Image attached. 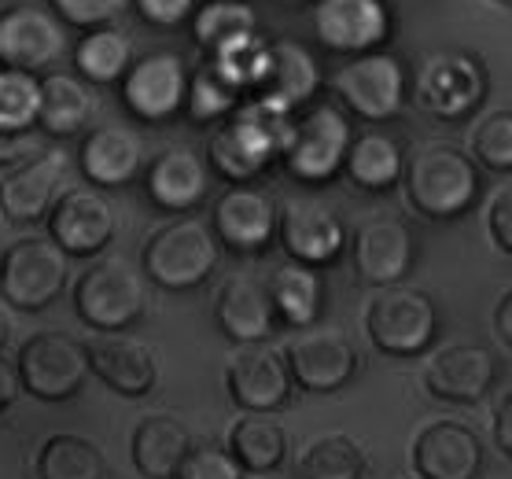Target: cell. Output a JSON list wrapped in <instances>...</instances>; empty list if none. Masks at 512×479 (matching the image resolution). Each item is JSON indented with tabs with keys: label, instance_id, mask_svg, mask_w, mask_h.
<instances>
[{
	"label": "cell",
	"instance_id": "3957f363",
	"mask_svg": "<svg viewBox=\"0 0 512 479\" xmlns=\"http://www.w3.org/2000/svg\"><path fill=\"white\" fill-rule=\"evenodd\" d=\"M354 118L332 100L317 96L303 111H295L288 148L280 155L284 174L295 177L299 185H328L343 174L350 141H354Z\"/></svg>",
	"mask_w": 512,
	"mask_h": 479
},
{
	"label": "cell",
	"instance_id": "484cf974",
	"mask_svg": "<svg viewBox=\"0 0 512 479\" xmlns=\"http://www.w3.org/2000/svg\"><path fill=\"white\" fill-rule=\"evenodd\" d=\"M406 163H409V148L402 141V133H395V129L387 126H365L350 141L343 177L354 188H361V192L384 196V192H395L402 185Z\"/></svg>",
	"mask_w": 512,
	"mask_h": 479
},
{
	"label": "cell",
	"instance_id": "836d02e7",
	"mask_svg": "<svg viewBox=\"0 0 512 479\" xmlns=\"http://www.w3.org/2000/svg\"><path fill=\"white\" fill-rule=\"evenodd\" d=\"M247 100H251V96H247L214 59H207V63L192 74L185 118L196 122V126H222L225 118H233Z\"/></svg>",
	"mask_w": 512,
	"mask_h": 479
},
{
	"label": "cell",
	"instance_id": "30bf717a",
	"mask_svg": "<svg viewBox=\"0 0 512 479\" xmlns=\"http://www.w3.org/2000/svg\"><path fill=\"white\" fill-rule=\"evenodd\" d=\"M188 89H192V71L185 56L159 48L129 67V74L118 85V100L140 126H170L174 118L185 115Z\"/></svg>",
	"mask_w": 512,
	"mask_h": 479
},
{
	"label": "cell",
	"instance_id": "d6a6232c",
	"mask_svg": "<svg viewBox=\"0 0 512 479\" xmlns=\"http://www.w3.org/2000/svg\"><path fill=\"white\" fill-rule=\"evenodd\" d=\"M137 59H133V41L118 26H100L74 45V71L89 85H122Z\"/></svg>",
	"mask_w": 512,
	"mask_h": 479
},
{
	"label": "cell",
	"instance_id": "603a6c76",
	"mask_svg": "<svg viewBox=\"0 0 512 479\" xmlns=\"http://www.w3.org/2000/svg\"><path fill=\"white\" fill-rule=\"evenodd\" d=\"M417 479H479L487 468V450L468 424L435 421L413 439Z\"/></svg>",
	"mask_w": 512,
	"mask_h": 479
},
{
	"label": "cell",
	"instance_id": "9a60e30c",
	"mask_svg": "<svg viewBox=\"0 0 512 479\" xmlns=\"http://www.w3.org/2000/svg\"><path fill=\"white\" fill-rule=\"evenodd\" d=\"M67 52V30L52 8L19 0L0 12V67L26 74H48Z\"/></svg>",
	"mask_w": 512,
	"mask_h": 479
},
{
	"label": "cell",
	"instance_id": "4dcf8cb0",
	"mask_svg": "<svg viewBox=\"0 0 512 479\" xmlns=\"http://www.w3.org/2000/svg\"><path fill=\"white\" fill-rule=\"evenodd\" d=\"M269 295L277 306L280 328L306 332V328H317V321L325 314V277H321V269L288 262L269 277Z\"/></svg>",
	"mask_w": 512,
	"mask_h": 479
},
{
	"label": "cell",
	"instance_id": "1f68e13d",
	"mask_svg": "<svg viewBox=\"0 0 512 479\" xmlns=\"http://www.w3.org/2000/svg\"><path fill=\"white\" fill-rule=\"evenodd\" d=\"M229 454L247 476H269L288 457V432L266 413H244L229 432Z\"/></svg>",
	"mask_w": 512,
	"mask_h": 479
},
{
	"label": "cell",
	"instance_id": "5bb4252c",
	"mask_svg": "<svg viewBox=\"0 0 512 479\" xmlns=\"http://www.w3.org/2000/svg\"><path fill=\"white\" fill-rule=\"evenodd\" d=\"M210 225H214V236H218L222 251L240 258H258L277 244L280 207L266 188L229 185L222 196L214 199Z\"/></svg>",
	"mask_w": 512,
	"mask_h": 479
},
{
	"label": "cell",
	"instance_id": "6da1fadb",
	"mask_svg": "<svg viewBox=\"0 0 512 479\" xmlns=\"http://www.w3.org/2000/svg\"><path fill=\"white\" fill-rule=\"evenodd\" d=\"M291 122L295 111L251 96L233 118H225L210 133V170L229 185H255L258 177L280 163L291 137Z\"/></svg>",
	"mask_w": 512,
	"mask_h": 479
},
{
	"label": "cell",
	"instance_id": "ba28073f",
	"mask_svg": "<svg viewBox=\"0 0 512 479\" xmlns=\"http://www.w3.org/2000/svg\"><path fill=\"white\" fill-rule=\"evenodd\" d=\"M144 310H148V292L126 258H100L74 281V314L93 332H104V336L126 332L144 317Z\"/></svg>",
	"mask_w": 512,
	"mask_h": 479
},
{
	"label": "cell",
	"instance_id": "7dc6e473",
	"mask_svg": "<svg viewBox=\"0 0 512 479\" xmlns=\"http://www.w3.org/2000/svg\"><path fill=\"white\" fill-rule=\"evenodd\" d=\"M494 332H498V339L512 351V292L501 295L498 306H494Z\"/></svg>",
	"mask_w": 512,
	"mask_h": 479
},
{
	"label": "cell",
	"instance_id": "ffe728a7",
	"mask_svg": "<svg viewBox=\"0 0 512 479\" xmlns=\"http://www.w3.org/2000/svg\"><path fill=\"white\" fill-rule=\"evenodd\" d=\"M280 251L288 262L310 269L336 266L343 247H347V229L339 222V214L317 199H288L280 207Z\"/></svg>",
	"mask_w": 512,
	"mask_h": 479
},
{
	"label": "cell",
	"instance_id": "ac0fdd59",
	"mask_svg": "<svg viewBox=\"0 0 512 479\" xmlns=\"http://www.w3.org/2000/svg\"><path fill=\"white\" fill-rule=\"evenodd\" d=\"M225 387L229 398L244 413H280L295 398V380H291L284 351L269 343H251L229 358L225 365Z\"/></svg>",
	"mask_w": 512,
	"mask_h": 479
},
{
	"label": "cell",
	"instance_id": "d4e9b609",
	"mask_svg": "<svg viewBox=\"0 0 512 479\" xmlns=\"http://www.w3.org/2000/svg\"><path fill=\"white\" fill-rule=\"evenodd\" d=\"M144 137L133 126H96L78 144V170L93 188H126L144 166Z\"/></svg>",
	"mask_w": 512,
	"mask_h": 479
},
{
	"label": "cell",
	"instance_id": "c3c4849f",
	"mask_svg": "<svg viewBox=\"0 0 512 479\" xmlns=\"http://www.w3.org/2000/svg\"><path fill=\"white\" fill-rule=\"evenodd\" d=\"M12 339V314H8V303H0V351L8 347Z\"/></svg>",
	"mask_w": 512,
	"mask_h": 479
},
{
	"label": "cell",
	"instance_id": "4fadbf2b",
	"mask_svg": "<svg viewBox=\"0 0 512 479\" xmlns=\"http://www.w3.org/2000/svg\"><path fill=\"white\" fill-rule=\"evenodd\" d=\"M350 258L358 284L365 288H398L420 262V240L417 229L406 218H369L358 225V233L350 240Z\"/></svg>",
	"mask_w": 512,
	"mask_h": 479
},
{
	"label": "cell",
	"instance_id": "2e32d148",
	"mask_svg": "<svg viewBox=\"0 0 512 479\" xmlns=\"http://www.w3.org/2000/svg\"><path fill=\"white\" fill-rule=\"evenodd\" d=\"M118 233L115 203L100 188H70L48 214V240L67 258H96Z\"/></svg>",
	"mask_w": 512,
	"mask_h": 479
},
{
	"label": "cell",
	"instance_id": "277c9868",
	"mask_svg": "<svg viewBox=\"0 0 512 479\" xmlns=\"http://www.w3.org/2000/svg\"><path fill=\"white\" fill-rule=\"evenodd\" d=\"M328 93L350 118H361L369 126H387L402 115L406 100L413 96V74L398 52L380 48L336 67V74L328 78Z\"/></svg>",
	"mask_w": 512,
	"mask_h": 479
},
{
	"label": "cell",
	"instance_id": "f546056e",
	"mask_svg": "<svg viewBox=\"0 0 512 479\" xmlns=\"http://www.w3.org/2000/svg\"><path fill=\"white\" fill-rule=\"evenodd\" d=\"M96 115V93L93 85L67 71H48L41 78V115L37 129L48 141H67L85 133V126Z\"/></svg>",
	"mask_w": 512,
	"mask_h": 479
},
{
	"label": "cell",
	"instance_id": "52a82bcc",
	"mask_svg": "<svg viewBox=\"0 0 512 479\" xmlns=\"http://www.w3.org/2000/svg\"><path fill=\"white\" fill-rule=\"evenodd\" d=\"M439 328H443V317H439L435 299L406 284L376 292L365 310V332L373 339V347L402 362L428 354L439 339Z\"/></svg>",
	"mask_w": 512,
	"mask_h": 479
},
{
	"label": "cell",
	"instance_id": "7a4b0ae2",
	"mask_svg": "<svg viewBox=\"0 0 512 479\" xmlns=\"http://www.w3.org/2000/svg\"><path fill=\"white\" fill-rule=\"evenodd\" d=\"M406 203L428 222H457L479 207L483 199V170L457 144L431 141L409 152L402 177Z\"/></svg>",
	"mask_w": 512,
	"mask_h": 479
},
{
	"label": "cell",
	"instance_id": "bcb514c9",
	"mask_svg": "<svg viewBox=\"0 0 512 479\" xmlns=\"http://www.w3.org/2000/svg\"><path fill=\"white\" fill-rule=\"evenodd\" d=\"M494 443L512 461V395H505L494 409Z\"/></svg>",
	"mask_w": 512,
	"mask_h": 479
},
{
	"label": "cell",
	"instance_id": "ee69618b",
	"mask_svg": "<svg viewBox=\"0 0 512 479\" xmlns=\"http://www.w3.org/2000/svg\"><path fill=\"white\" fill-rule=\"evenodd\" d=\"M487 233L501 255H512V181L494 192L487 207Z\"/></svg>",
	"mask_w": 512,
	"mask_h": 479
},
{
	"label": "cell",
	"instance_id": "681fc988",
	"mask_svg": "<svg viewBox=\"0 0 512 479\" xmlns=\"http://www.w3.org/2000/svg\"><path fill=\"white\" fill-rule=\"evenodd\" d=\"M273 4H284V8H303V4H314V0H273Z\"/></svg>",
	"mask_w": 512,
	"mask_h": 479
},
{
	"label": "cell",
	"instance_id": "9c48e42d",
	"mask_svg": "<svg viewBox=\"0 0 512 479\" xmlns=\"http://www.w3.org/2000/svg\"><path fill=\"white\" fill-rule=\"evenodd\" d=\"M70 262L45 236H23L0 255V303L19 314H41L67 292Z\"/></svg>",
	"mask_w": 512,
	"mask_h": 479
},
{
	"label": "cell",
	"instance_id": "d6986e66",
	"mask_svg": "<svg viewBox=\"0 0 512 479\" xmlns=\"http://www.w3.org/2000/svg\"><path fill=\"white\" fill-rule=\"evenodd\" d=\"M498 376L501 365L494 351L479 347V343H454L428 358L424 391L446 406H479L483 398H490Z\"/></svg>",
	"mask_w": 512,
	"mask_h": 479
},
{
	"label": "cell",
	"instance_id": "f6af8a7d",
	"mask_svg": "<svg viewBox=\"0 0 512 479\" xmlns=\"http://www.w3.org/2000/svg\"><path fill=\"white\" fill-rule=\"evenodd\" d=\"M23 391V380H19V365L8 362L4 354H0V413H8L15 406V398Z\"/></svg>",
	"mask_w": 512,
	"mask_h": 479
},
{
	"label": "cell",
	"instance_id": "f1b7e54d",
	"mask_svg": "<svg viewBox=\"0 0 512 479\" xmlns=\"http://www.w3.org/2000/svg\"><path fill=\"white\" fill-rule=\"evenodd\" d=\"M321 89V67L299 41H269V67L266 82L258 89V100L284 107V111H303L310 100H317Z\"/></svg>",
	"mask_w": 512,
	"mask_h": 479
},
{
	"label": "cell",
	"instance_id": "7c38bea8",
	"mask_svg": "<svg viewBox=\"0 0 512 479\" xmlns=\"http://www.w3.org/2000/svg\"><path fill=\"white\" fill-rule=\"evenodd\" d=\"M310 34L325 52L354 59L387 48L395 34V12L387 0H314Z\"/></svg>",
	"mask_w": 512,
	"mask_h": 479
},
{
	"label": "cell",
	"instance_id": "e0dca14e",
	"mask_svg": "<svg viewBox=\"0 0 512 479\" xmlns=\"http://www.w3.org/2000/svg\"><path fill=\"white\" fill-rule=\"evenodd\" d=\"M291 380L306 395H336L358 376V351L343 332L332 328H306L284 347Z\"/></svg>",
	"mask_w": 512,
	"mask_h": 479
},
{
	"label": "cell",
	"instance_id": "f35d334b",
	"mask_svg": "<svg viewBox=\"0 0 512 479\" xmlns=\"http://www.w3.org/2000/svg\"><path fill=\"white\" fill-rule=\"evenodd\" d=\"M472 159L490 174H512V111H494L472 133Z\"/></svg>",
	"mask_w": 512,
	"mask_h": 479
},
{
	"label": "cell",
	"instance_id": "ab89813d",
	"mask_svg": "<svg viewBox=\"0 0 512 479\" xmlns=\"http://www.w3.org/2000/svg\"><path fill=\"white\" fill-rule=\"evenodd\" d=\"M48 8L59 15L63 26L89 34V30L115 23L118 15L129 8V0H48Z\"/></svg>",
	"mask_w": 512,
	"mask_h": 479
},
{
	"label": "cell",
	"instance_id": "74e56055",
	"mask_svg": "<svg viewBox=\"0 0 512 479\" xmlns=\"http://www.w3.org/2000/svg\"><path fill=\"white\" fill-rule=\"evenodd\" d=\"M41 78L0 67V129H37Z\"/></svg>",
	"mask_w": 512,
	"mask_h": 479
},
{
	"label": "cell",
	"instance_id": "83f0119b",
	"mask_svg": "<svg viewBox=\"0 0 512 479\" xmlns=\"http://www.w3.org/2000/svg\"><path fill=\"white\" fill-rule=\"evenodd\" d=\"M192 435L170 413H152L133 428L129 439V457L144 479H177L181 465L192 454Z\"/></svg>",
	"mask_w": 512,
	"mask_h": 479
},
{
	"label": "cell",
	"instance_id": "60d3db41",
	"mask_svg": "<svg viewBox=\"0 0 512 479\" xmlns=\"http://www.w3.org/2000/svg\"><path fill=\"white\" fill-rule=\"evenodd\" d=\"M247 472L236 465V457L229 454V446H214V443H199L192 446L188 461L181 465V476L177 479H244Z\"/></svg>",
	"mask_w": 512,
	"mask_h": 479
},
{
	"label": "cell",
	"instance_id": "4316f807",
	"mask_svg": "<svg viewBox=\"0 0 512 479\" xmlns=\"http://www.w3.org/2000/svg\"><path fill=\"white\" fill-rule=\"evenodd\" d=\"M89 358H93V373L100 384H107L122 398H144L152 395L159 384V362L148 343L133 336H100L89 343Z\"/></svg>",
	"mask_w": 512,
	"mask_h": 479
},
{
	"label": "cell",
	"instance_id": "44dd1931",
	"mask_svg": "<svg viewBox=\"0 0 512 479\" xmlns=\"http://www.w3.org/2000/svg\"><path fill=\"white\" fill-rule=\"evenodd\" d=\"M63 181H67V155L48 148L19 170H8L0 181V214L12 225H37L48 222L52 207L63 196Z\"/></svg>",
	"mask_w": 512,
	"mask_h": 479
},
{
	"label": "cell",
	"instance_id": "e575fe53",
	"mask_svg": "<svg viewBox=\"0 0 512 479\" xmlns=\"http://www.w3.org/2000/svg\"><path fill=\"white\" fill-rule=\"evenodd\" d=\"M37 479H107V457L93 439L52 435L37 450Z\"/></svg>",
	"mask_w": 512,
	"mask_h": 479
},
{
	"label": "cell",
	"instance_id": "5b68a950",
	"mask_svg": "<svg viewBox=\"0 0 512 479\" xmlns=\"http://www.w3.org/2000/svg\"><path fill=\"white\" fill-rule=\"evenodd\" d=\"M218 258H222V244L214 236V225L196 214H185L159 225L144 240L140 266L148 273V281L159 284L163 292H196L218 269Z\"/></svg>",
	"mask_w": 512,
	"mask_h": 479
},
{
	"label": "cell",
	"instance_id": "8fae6325",
	"mask_svg": "<svg viewBox=\"0 0 512 479\" xmlns=\"http://www.w3.org/2000/svg\"><path fill=\"white\" fill-rule=\"evenodd\" d=\"M15 365L23 391L37 402H70L93 376L89 343L63 332H34L19 347Z\"/></svg>",
	"mask_w": 512,
	"mask_h": 479
},
{
	"label": "cell",
	"instance_id": "8992f818",
	"mask_svg": "<svg viewBox=\"0 0 512 479\" xmlns=\"http://www.w3.org/2000/svg\"><path fill=\"white\" fill-rule=\"evenodd\" d=\"M490 96V71L476 52L439 48L417 63L413 71V104L435 122H468Z\"/></svg>",
	"mask_w": 512,
	"mask_h": 479
},
{
	"label": "cell",
	"instance_id": "f907efd6",
	"mask_svg": "<svg viewBox=\"0 0 512 479\" xmlns=\"http://www.w3.org/2000/svg\"><path fill=\"white\" fill-rule=\"evenodd\" d=\"M490 4H494V8H509L512 12V0H490Z\"/></svg>",
	"mask_w": 512,
	"mask_h": 479
},
{
	"label": "cell",
	"instance_id": "8d00e7d4",
	"mask_svg": "<svg viewBox=\"0 0 512 479\" xmlns=\"http://www.w3.org/2000/svg\"><path fill=\"white\" fill-rule=\"evenodd\" d=\"M244 34H258V15L244 0H207L192 19V37L210 56Z\"/></svg>",
	"mask_w": 512,
	"mask_h": 479
},
{
	"label": "cell",
	"instance_id": "7402d4cb",
	"mask_svg": "<svg viewBox=\"0 0 512 479\" xmlns=\"http://www.w3.org/2000/svg\"><path fill=\"white\" fill-rule=\"evenodd\" d=\"M210 163L185 144L163 148L144 170V196L163 214H192L199 211L210 196Z\"/></svg>",
	"mask_w": 512,
	"mask_h": 479
},
{
	"label": "cell",
	"instance_id": "cb8c5ba5",
	"mask_svg": "<svg viewBox=\"0 0 512 479\" xmlns=\"http://www.w3.org/2000/svg\"><path fill=\"white\" fill-rule=\"evenodd\" d=\"M214 321L225 339H233L240 347L251 343H269L280 328L277 306L269 295V281H258L251 273H236L222 284L218 303H214Z\"/></svg>",
	"mask_w": 512,
	"mask_h": 479
},
{
	"label": "cell",
	"instance_id": "7bdbcfd3",
	"mask_svg": "<svg viewBox=\"0 0 512 479\" xmlns=\"http://www.w3.org/2000/svg\"><path fill=\"white\" fill-rule=\"evenodd\" d=\"M133 12L148 26L174 30V26H185L196 19L199 0H133Z\"/></svg>",
	"mask_w": 512,
	"mask_h": 479
},
{
	"label": "cell",
	"instance_id": "d590c367",
	"mask_svg": "<svg viewBox=\"0 0 512 479\" xmlns=\"http://www.w3.org/2000/svg\"><path fill=\"white\" fill-rule=\"evenodd\" d=\"M369 468V457L343 432L317 435L299 457V479H361Z\"/></svg>",
	"mask_w": 512,
	"mask_h": 479
},
{
	"label": "cell",
	"instance_id": "b9f144b4",
	"mask_svg": "<svg viewBox=\"0 0 512 479\" xmlns=\"http://www.w3.org/2000/svg\"><path fill=\"white\" fill-rule=\"evenodd\" d=\"M45 133L41 129H0V170H19L23 163L45 155Z\"/></svg>",
	"mask_w": 512,
	"mask_h": 479
}]
</instances>
